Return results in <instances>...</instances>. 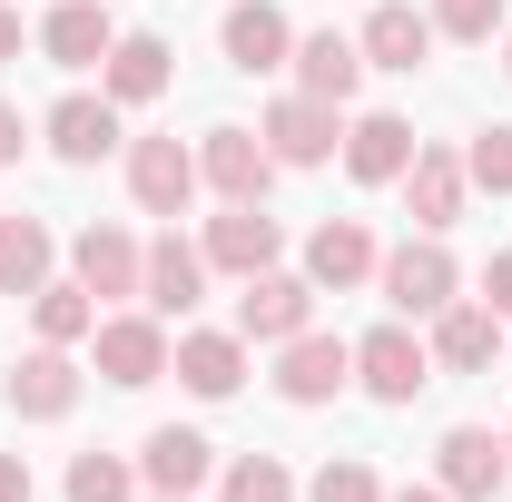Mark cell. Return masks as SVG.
<instances>
[{
    "instance_id": "cell-27",
    "label": "cell",
    "mask_w": 512,
    "mask_h": 502,
    "mask_svg": "<svg viewBox=\"0 0 512 502\" xmlns=\"http://www.w3.org/2000/svg\"><path fill=\"white\" fill-rule=\"evenodd\" d=\"M30 325H40V345H89V325H99V296H89L79 276H50V286L30 296Z\"/></svg>"
},
{
    "instance_id": "cell-2",
    "label": "cell",
    "mask_w": 512,
    "mask_h": 502,
    "mask_svg": "<svg viewBox=\"0 0 512 502\" xmlns=\"http://www.w3.org/2000/svg\"><path fill=\"white\" fill-rule=\"evenodd\" d=\"M89 355H99V375L119 384V394H138V384H158L168 375V315H99L89 325Z\"/></svg>"
},
{
    "instance_id": "cell-6",
    "label": "cell",
    "mask_w": 512,
    "mask_h": 502,
    "mask_svg": "<svg viewBox=\"0 0 512 502\" xmlns=\"http://www.w3.org/2000/svg\"><path fill=\"white\" fill-rule=\"evenodd\" d=\"M434 483H444L453 502H503V483H512V443L483 434V424H453V434L434 443Z\"/></svg>"
},
{
    "instance_id": "cell-13",
    "label": "cell",
    "mask_w": 512,
    "mask_h": 502,
    "mask_svg": "<svg viewBox=\"0 0 512 502\" xmlns=\"http://www.w3.org/2000/svg\"><path fill=\"white\" fill-rule=\"evenodd\" d=\"M128 197H138L148 217H188L197 148H178V138H138V148H128Z\"/></svg>"
},
{
    "instance_id": "cell-15",
    "label": "cell",
    "mask_w": 512,
    "mask_h": 502,
    "mask_svg": "<svg viewBox=\"0 0 512 502\" xmlns=\"http://www.w3.org/2000/svg\"><path fill=\"white\" fill-rule=\"evenodd\" d=\"M355 50H365V69H414L434 60V10H414V0H375L365 10V30H355Z\"/></svg>"
},
{
    "instance_id": "cell-29",
    "label": "cell",
    "mask_w": 512,
    "mask_h": 502,
    "mask_svg": "<svg viewBox=\"0 0 512 502\" xmlns=\"http://www.w3.org/2000/svg\"><path fill=\"white\" fill-rule=\"evenodd\" d=\"M60 493L69 502H138V463H119V453H79Z\"/></svg>"
},
{
    "instance_id": "cell-21",
    "label": "cell",
    "mask_w": 512,
    "mask_h": 502,
    "mask_svg": "<svg viewBox=\"0 0 512 502\" xmlns=\"http://www.w3.org/2000/svg\"><path fill=\"white\" fill-rule=\"evenodd\" d=\"M217 40H227V69H247V79L296 60V30H286V10H276V0H227Z\"/></svg>"
},
{
    "instance_id": "cell-28",
    "label": "cell",
    "mask_w": 512,
    "mask_h": 502,
    "mask_svg": "<svg viewBox=\"0 0 512 502\" xmlns=\"http://www.w3.org/2000/svg\"><path fill=\"white\" fill-rule=\"evenodd\" d=\"M217 502H296V473H286L276 453H237V463L217 473Z\"/></svg>"
},
{
    "instance_id": "cell-9",
    "label": "cell",
    "mask_w": 512,
    "mask_h": 502,
    "mask_svg": "<svg viewBox=\"0 0 512 502\" xmlns=\"http://www.w3.org/2000/svg\"><path fill=\"white\" fill-rule=\"evenodd\" d=\"M40 138H50V158H69V168H99L119 148V99L109 89H69L60 109L40 119Z\"/></svg>"
},
{
    "instance_id": "cell-36",
    "label": "cell",
    "mask_w": 512,
    "mask_h": 502,
    "mask_svg": "<svg viewBox=\"0 0 512 502\" xmlns=\"http://www.w3.org/2000/svg\"><path fill=\"white\" fill-rule=\"evenodd\" d=\"M20 50H30V30H20V10L0 0V60H20Z\"/></svg>"
},
{
    "instance_id": "cell-40",
    "label": "cell",
    "mask_w": 512,
    "mask_h": 502,
    "mask_svg": "<svg viewBox=\"0 0 512 502\" xmlns=\"http://www.w3.org/2000/svg\"><path fill=\"white\" fill-rule=\"evenodd\" d=\"M503 365H512V355H503Z\"/></svg>"
},
{
    "instance_id": "cell-30",
    "label": "cell",
    "mask_w": 512,
    "mask_h": 502,
    "mask_svg": "<svg viewBox=\"0 0 512 502\" xmlns=\"http://www.w3.org/2000/svg\"><path fill=\"white\" fill-rule=\"evenodd\" d=\"M463 178L512 197V128H473V138H463Z\"/></svg>"
},
{
    "instance_id": "cell-20",
    "label": "cell",
    "mask_w": 512,
    "mask_h": 502,
    "mask_svg": "<svg viewBox=\"0 0 512 502\" xmlns=\"http://www.w3.org/2000/svg\"><path fill=\"white\" fill-rule=\"evenodd\" d=\"M197 296H207V247H188V237L168 227L158 247L138 256V306L148 315H188Z\"/></svg>"
},
{
    "instance_id": "cell-5",
    "label": "cell",
    "mask_w": 512,
    "mask_h": 502,
    "mask_svg": "<svg viewBox=\"0 0 512 502\" xmlns=\"http://www.w3.org/2000/svg\"><path fill=\"white\" fill-rule=\"evenodd\" d=\"M306 325H316V286H306V276H286V266L237 276V335H247V345H286V335H306Z\"/></svg>"
},
{
    "instance_id": "cell-18",
    "label": "cell",
    "mask_w": 512,
    "mask_h": 502,
    "mask_svg": "<svg viewBox=\"0 0 512 502\" xmlns=\"http://www.w3.org/2000/svg\"><path fill=\"white\" fill-rule=\"evenodd\" d=\"M286 256V227L266 217V207H227V217H207V276H266Z\"/></svg>"
},
{
    "instance_id": "cell-38",
    "label": "cell",
    "mask_w": 512,
    "mask_h": 502,
    "mask_svg": "<svg viewBox=\"0 0 512 502\" xmlns=\"http://www.w3.org/2000/svg\"><path fill=\"white\" fill-rule=\"evenodd\" d=\"M148 502H188V493H148Z\"/></svg>"
},
{
    "instance_id": "cell-31",
    "label": "cell",
    "mask_w": 512,
    "mask_h": 502,
    "mask_svg": "<svg viewBox=\"0 0 512 502\" xmlns=\"http://www.w3.org/2000/svg\"><path fill=\"white\" fill-rule=\"evenodd\" d=\"M306 502H384V483H375V463H355V453H335L316 483H306Z\"/></svg>"
},
{
    "instance_id": "cell-14",
    "label": "cell",
    "mask_w": 512,
    "mask_h": 502,
    "mask_svg": "<svg viewBox=\"0 0 512 502\" xmlns=\"http://www.w3.org/2000/svg\"><path fill=\"white\" fill-rule=\"evenodd\" d=\"M424 345H434V365H444V375H493V355H503V315L483 306V296H453V306L434 315V335H424Z\"/></svg>"
},
{
    "instance_id": "cell-7",
    "label": "cell",
    "mask_w": 512,
    "mask_h": 502,
    "mask_svg": "<svg viewBox=\"0 0 512 502\" xmlns=\"http://www.w3.org/2000/svg\"><path fill=\"white\" fill-rule=\"evenodd\" d=\"M345 384H355V345H345V335H316V325H306V335L276 345V394H286V404H335Z\"/></svg>"
},
{
    "instance_id": "cell-17",
    "label": "cell",
    "mask_w": 512,
    "mask_h": 502,
    "mask_svg": "<svg viewBox=\"0 0 512 502\" xmlns=\"http://www.w3.org/2000/svg\"><path fill=\"white\" fill-rule=\"evenodd\" d=\"M414 148H424V138H414V119L365 109V119L345 128V178H355V188H394V178L414 168Z\"/></svg>"
},
{
    "instance_id": "cell-10",
    "label": "cell",
    "mask_w": 512,
    "mask_h": 502,
    "mask_svg": "<svg viewBox=\"0 0 512 502\" xmlns=\"http://www.w3.org/2000/svg\"><path fill=\"white\" fill-rule=\"evenodd\" d=\"M394 188H404V217H414L424 237H444L453 217H463V197H473V178H463V148H414V168H404Z\"/></svg>"
},
{
    "instance_id": "cell-35",
    "label": "cell",
    "mask_w": 512,
    "mask_h": 502,
    "mask_svg": "<svg viewBox=\"0 0 512 502\" xmlns=\"http://www.w3.org/2000/svg\"><path fill=\"white\" fill-rule=\"evenodd\" d=\"M0 502H40V483H30V463H20V453H0Z\"/></svg>"
},
{
    "instance_id": "cell-26",
    "label": "cell",
    "mask_w": 512,
    "mask_h": 502,
    "mask_svg": "<svg viewBox=\"0 0 512 502\" xmlns=\"http://www.w3.org/2000/svg\"><path fill=\"white\" fill-rule=\"evenodd\" d=\"M50 266H60V247L40 217H0V296H40Z\"/></svg>"
},
{
    "instance_id": "cell-1",
    "label": "cell",
    "mask_w": 512,
    "mask_h": 502,
    "mask_svg": "<svg viewBox=\"0 0 512 502\" xmlns=\"http://www.w3.org/2000/svg\"><path fill=\"white\" fill-rule=\"evenodd\" d=\"M375 286H384V306L414 325V315H444L453 296H463V266H453L444 237H404V247L375 266Z\"/></svg>"
},
{
    "instance_id": "cell-23",
    "label": "cell",
    "mask_w": 512,
    "mask_h": 502,
    "mask_svg": "<svg viewBox=\"0 0 512 502\" xmlns=\"http://www.w3.org/2000/svg\"><path fill=\"white\" fill-rule=\"evenodd\" d=\"M40 50L60 69H99L109 50H119V20L99 10V0H50V20H40Z\"/></svg>"
},
{
    "instance_id": "cell-8",
    "label": "cell",
    "mask_w": 512,
    "mask_h": 502,
    "mask_svg": "<svg viewBox=\"0 0 512 502\" xmlns=\"http://www.w3.org/2000/svg\"><path fill=\"white\" fill-rule=\"evenodd\" d=\"M256 138H266V158H276V168H325V158L345 148L335 109H325V99H306V89H296V99H276V109L256 119Z\"/></svg>"
},
{
    "instance_id": "cell-22",
    "label": "cell",
    "mask_w": 512,
    "mask_h": 502,
    "mask_svg": "<svg viewBox=\"0 0 512 502\" xmlns=\"http://www.w3.org/2000/svg\"><path fill=\"white\" fill-rule=\"evenodd\" d=\"M138 256L148 247H138L128 227H79V237H69V276H79L99 306H119V296H138Z\"/></svg>"
},
{
    "instance_id": "cell-12",
    "label": "cell",
    "mask_w": 512,
    "mask_h": 502,
    "mask_svg": "<svg viewBox=\"0 0 512 502\" xmlns=\"http://www.w3.org/2000/svg\"><path fill=\"white\" fill-rule=\"evenodd\" d=\"M375 266H384V247H375V227H365V217H325L316 237H306V286H316V296L365 286Z\"/></svg>"
},
{
    "instance_id": "cell-34",
    "label": "cell",
    "mask_w": 512,
    "mask_h": 502,
    "mask_svg": "<svg viewBox=\"0 0 512 502\" xmlns=\"http://www.w3.org/2000/svg\"><path fill=\"white\" fill-rule=\"evenodd\" d=\"M483 306L512 325V256H493V266H483Z\"/></svg>"
},
{
    "instance_id": "cell-3",
    "label": "cell",
    "mask_w": 512,
    "mask_h": 502,
    "mask_svg": "<svg viewBox=\"0 0 512 502\" xmlns=\"http://www.w3.org/2000/svg\"><path fill=\"white\" fill-rule=\"evenodd\" d=\"M355 384H365L375 404H414V394L434 384V345H424V335L394 315V325H375V335L355 345Z\"/></svg>"
},
{
    "instance_id": "cell-24",
    "label": "cell",
    "mask_w": 512,
    "mask_h": 502,
    "mask_svg": "<svg viewBox=\"0 0 512 502\" xmlns=\"http://www.w3.org/2000/svg\"><path fill=\"white\" fill-rule=\"evenodd\" d=\"M207 473H217V443L188 434V424H158V434L138 443V483L148 493H197Z\"/></svg>"
},
{
    "instance_id": "cell-41",
    "label": "cell",
    "mask_w": 512,
    "mask_h": 502,
    "mask_svg": "<svg viewBox=\"0 0 512 502\" xmlns=\"http://www.w3.org/2000/svg\"><path fill=\"white\" fill-rule=\"evenodd\" d=\"M503 443H512V434H503Z\"/></svg>"
},
{
    "instance_id": "cell-11",
    "label": "cell",
    "mask_w": 512,
    "mask_h": 502,
    "mask_svg": "<svg viewBox=\"0 0 512 502\" xmlns=\"http://www.w3.org/2000/svg\"><path fill=\"white\" fill-rule=\"evenodd\" d=\"M10 414H20V424H69V414H79V365H69V345H30V355L10 365Z\"/></svg>"
},
{
    "instance_id": "cell-39",
    "label": "cell",
    "mask_w": 512,
    "mask_h": 502,
    "mask_svg": "<svg viewBox=\"0 0 512 502\" xmlns=\"http://www.w3.org/2000/svg\"><path fill=\"white\" fill-rule=\"evenodd\" d=\"M503 69H512V30H503Z\"/></svg>"
},
{
    "instance_id": "cell-19",
    "label": "cell",
    "mask_w": 512,
    "mask_h": 502,
    "mask_svg": "<svg viewBox=\"0 0 512 502\" xmlns=\"http://www.w3.org/2000/svg\"><path fill=\"white\" fill-rule=\"evenodd\" d=\"M168 79H178V50H168L158 30H119V50L99 60V89H109L119 109H148V99H168Z\"/></svg>"
},
{
    "instance_id": "cell-32",
    "label": "cell",
    "mask_w": 512,
    "mask_h": 502,
    "mask_svg": "<svg viewBox=\"0 0 512 502\" xmlns=\"http://www.w3.org/2000/svg\"><path fill=\"white\" fill-rule=\"evenodd\" d=\"M503 0H434V40H493Z\"/></svg>"
},
{
    "instance_id": "cell-37",
    "label": "cell",
    "mask_w": 512,
    "mask_h": 502,
    "mask_svg": "<svg viewBox=\"0 0 512 502\" xmlns=\"http://www.w3.org/2000/svg\"><path fill=\"white\" fill-rule=\"evenodd\" d=\"M384 502H453L444 483H404V493H384Z\"/></svg>"
},
{
    "instance_id": "cell-33",
    "label": "cell",
    "mask_w": 512,
    "mask_h": 502,
    "mask_svg": "<svg viewBox=\"0 0 512 502\" xmlns=\"http://www.w3.org/2000/svg\"><path fill=\"white\" fill-rule=\"evenodd\" d=\"M20 158H30V119L0 99V168H20Z\"/></svg>"
},
{
    "instance_id": "cell-16",
    "label": "cell",
    "mask_w": 512,
    "mask_h": 502,
    "mask_svg": "<svg viewBox=\"0 0 512 502\" xmlns=\"http://www.w3.org/2000/svg\"><path fill=\"white\" fill-rule=\"evenodd\" d=\"M168 375L188 384L197 404H227V394L247 384V335H237V325H227V335H207V325H197V335L168 345Z\"/></svg>"
},
{
    "instance_id": "cell-25",
    "label": "cell",
    "mask_w": 512,
    "mask_h": 502,
    "mask_svg": "<svg viewBox=\"0 0 512 502\" xmlns=\"http://www.w3.org/2000/svg\"><path fill=\"white\" fill-rule=\"evenodd\" d=\"M296 89H306V99H325V109H345V99H355V89H365V50H355V40H335V30H316V40H296Z\"/></svg>"
},
{
    "instance_id": "cell-4",
    "label": "cell",
    "mask_w": 512,
    "mask_h": 502,
    "mask_svg": "<svg viewBox=\"0 0 512 502\" xmlns=\"http://www.w3.org/2000/svg\"><path fill=\"white\" fill-rule=\"evenodd\" d=\"M197 188H217L227 207H266V188H276L266 138H256V128H207V138H197Z\"/></svg>"
}]
</instances>
